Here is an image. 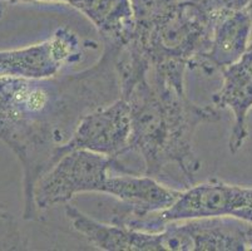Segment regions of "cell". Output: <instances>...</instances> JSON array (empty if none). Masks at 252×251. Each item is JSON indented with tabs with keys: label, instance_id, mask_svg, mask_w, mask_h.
Listing matches in <instances>:
<instances>
[{
	"label": "cell",
	"instance_id": "6da1fadb",
	"mask_svg": "<svg viewBox=\"0 0 252 251\" xmlns=\"http://www.w3.org/2000/svg\"><path fill=\"white\" fill-rule=\"evenodd\" d=\"M119 49L105 45L95 64L82 72L45 79L0 77V140L23 166L24 220L38 216L33 191L53 167V156L79 119L119 97Z\"/></svg>",
	"mask_w": 252,
	"mask_h": 251
},
{
	"label": "cell",
	"instance_id": "7a4b0ae2",
	"mask_svg": "<svg viewBox=\"0 0 252 251\" xmlns=\"http://www.w3.org/2000/svg\"><path fill=\"white\" fill-rule=\"evenodd\" d=\"M130 108V136L127 152H136L143 161V175L161 176L168 166H176L192 186L201 161L193 148V135L203 123L222 118L215 106L191 102L186 91L156 78L142 77L119 94ZM125 153V155H126Z\"/></svg>",
	"mask_w": 252,
	"mask_h": 251
},
{
	"label": "cell",
	"instance_id": "3957f363",
	"mask_svg": "<svg viewBox=\"0 0 252 251\" xmlns=\"http://www.w3.org/2000/svg\"><path fill=\"white\" fill-rule=\"evenodd\" d=\"M219 19L189 0H182L153 22L134 25L122 50L146 62L155 78L185 89L186 69L208 49Z\"/></svg>",
	"mask_w": 252,
	"mask_h": 251
},
{
	"label": "cell",
	"instance_id": "277c9868",
	"mask_svg": "<svg viewBox=\"0 0 252 251\" xmlns=\"http://www.w3.org/2000/svg\"><path fill=\"white\" fill-rule=\"evenodd\" d=\"M111 171L136 174L119 157H109L84 149L68 152L38 179L33 191L34 206L39 213L57 205L67 204L79 193L102 192Z\"/></svg>",
	"mask_w": 252,
	"mask_h": 251
},
{
	"label": "cell",
	"instance_id": "5b68a950",
	"mask_svg": "<svg viewBox=\"0 0 252 251\" xmlns=\"http://www.w3.org/2000/svg\"><path fill=\"white\" fill-rule=\"evenodd\" d=\"M251 204L252 187L211 179L197 186H189L186 191H181L176 201L166 210L141 217L112 220V222L155 232L162 230L169 222L232 215L235 211Z\"/></svg>",
	"mask_w": 252,
	"mask_h": 251
},
{
	"label": "cell",
	"instance_id": "8992f818",
	"mask_svg": "<svg viewBox=\"0 0 252 251\" xmlns=\"http://www.w3.org/2000/svg\"><path fill=\"white\" fill-rule=\"evenodd\" d=\"M130 136V108L126 100L118 97L104 106L84 114L72 136L53 156V165L65 153L84 149L109 157L126 153Z\"/></svg>",
	"mask_w": 252,
	"mask_h": 251
},
{
	"label": "cell",
	"instance_id": "52a82bcc",
	"mask_svg": "<svg viewBox=\"0 0 252 251\" xmlns=\"http://www.w3.org/2000/svg\"><path fill=\"white\" fill-rule=\"evenodd\" d=\"M84 44L67 27L58 28L45 40L20 48L0 50V77L45 79L58 75L65 64L82 58Z\"/></svg>",
	"mask_w": 252,
	"mask_h": 251
},
{
	"label": "cell",
	"instance_id": "ba28073f",
	"mask_svg": "<svg viewBox=\"0 0 252 251\" xmlns=\"http://www.w3.org/2000/svg\"><path fill=\"white\" fill-rule=\"evenodd\" d=\"M100 193L118 200L112 220H121L166 210L176 201L181 191L161 185L157 179L147 175L118 174L107 177Z\"/></svg>",
	"mask_w": 252,
	"mask_h": 251
},
{
	"label": "cell",
	"instance_id": "9c48e42d",
	"mask_svg": "<svg viewBox=\"0 0 252 251\" xmlns=\"http://www.w3.org/2000/svg\"><path fill=\"white\" fill-rule=\"evenodd\" d=\"M65 215L72 227L83 235L89 244L104 251H166L164 232L143 231L118 224H103L79 211L65 206Z\"/></svg>",
	"mask_w": 252,
	"mask_h": 251
},
{
	"label": "cell",
	"instance_id": "30bf717a",
	"mask_svg": "<svg viewBox=\"0 0 252 251\" xmlns=\"http://www.w3.org/2000/svg\"><path fill=\"white\" fill-rule=\"evenodd\" d=\"M222 86L212 97L215 107L233 114L228 148L237 153L249 137L247 117L252 109V52L246 50L236 63L222 69Z\"/></svg>",
	"mask_w": 252,
	"mask_h": 251
},
{
	"label": "cell",
	"instance_id": "8fae6325",
	"mask_svg": "<svg viewBox=\"0 0 252 251\" xmlns=\"http://www.w3.org/2000/svg\"><path fill=\"white\" fill-rule=\"evenodd\" d=\"M252 36V24L246 9L230 11L214 27L208 49L192 63L191 69L212 74L236 63L246 53Z\"/></svg>",
	"mask_w": 252,
	"mask_h": 251
},
{
	"label": "cell",
	"instance_id": "7c38bea8",
	"mask_svg": "<svg viewBox=\"0 0 252 251\" xmlns=\"http://www.w3.org/2000/svg\"><path fill=\"white\" fill-rule=\"evenodd\" d=\"M193 251L252 250V224L236 216H214L181 221Z\"/></svg>",
	"mask_w": 252,
	"mask_h": 251
},
{
	"label": "cell",
	"instance_id": "4fadbf2b",
	"mask_svg": "<svg viewBox=\"0 0 252 251\" xmlns=\"http://www.w3.org/2000/svg\"><path fill=\"white\" fill-rule=\"evenodd\" d=\"M69 5L93 23L105 45L122 49L133 34L129 0H70Z\"/></svg>",
	"mask_w": 252,
	"mask_h": 251
},
{
	"label": "cell",
	"instance_id": "5bb4252c",
	"mask_svg": "<svg viewBox=\"0 0 252 251\" xmlns=\"http://www.w3.org/2000/svg\"><path fill=\"white\" fill-rule=\"evenodd\" d=\"M134 25L153 22L182 0H129Z\"/></svg>",
	"mask_w": 252,
	"mask_h": 251
},
{
	"label": "cell",
	"instance_id": "9a60e30c",
	"mask_svg": "<svg viewBox=\"0 0 252 251\" xmlns=\"http://www.w3.org/2000/svg\"><path fill=\"white\" fill-rule=\"evenodd\" d=\"M25 245L14 218L0 209V250H20Z\"/></svg>",
	"mask_w": 252,
	"mask_h": 251
},
{
	"label": "cell",
	"instance_id": "2e32d148",
	"mask_svg": "<svg viewBox=\"0 0 252 251\" xmlns=\"http://www.w3.org/2000/svg\"><path fill=\"white\" fill-rule=\"evenodd\" d=\"M203 10L212 14H226L245 9L247 0H191Z\"/></svg>",
	"mask_w": 252,
	"mask_h": 251
},
{
	"label": "cell",
	"instance_id": "e0dca14e",
	"mask_svg": "<svg viewBox=\"0 0 252 251\" xmlns=\"http://www.w3.org/2000/svg\"><path fill=\"white\" fill-rule=\"evenodd\" d=\"M232 216L240 217L242 218V220L250 222V224H252V204L246 207H242V209H240V210L235 211V213L232 214Z\"/></svg>",
	"mask_w": 252,
	"mask_h": 251
},
{
	"label": "cell",
	"instance_id": "ac0fdd59",
	"mask_svg": "<svg viewBox=\"0 0 252 251\" xmlns=\"http://www.w3.org/2000/svg\"><path fill=\"white\" fill-rule=\"evenodd\" d=\"M246 11L249 13L250 19H251V24H252V0H247V5H246Z\"/></svg>",
	"mask_w": 252,
	"mask_h": 251
},
{
	"label": "cell",
	"instance_id": "d6986e66",
	"mask_svg": "<svg viewBox=\"0 0 252 251\" xmlns=\"http://www.w3.org/2000/svg\"><path fill=\"white\" fill-rule=\"evenodd\" d=\"M8 5H10V4L6 3V1H4V0H0V17L3 15L4 11H5L6 6H8Z\"/></svg>",
	"mask_w": 252,
	"mask_h": 251
},
{
	"label": "cell",
	"instance_id": "ffe728a7",
	"mask_svg": "<svg viewBox=\"0 0 252 251\" xmlns=\"http://www.w3.org/2000/svg\"><path fill=\"white\" fill-rule=\"evenodd\" d=\"M247 50H250V52H252V41L249 44V48H247Z\"/></svg>",
	"mask_w": 252,
	"mask_h": 251
}]
</instances>
